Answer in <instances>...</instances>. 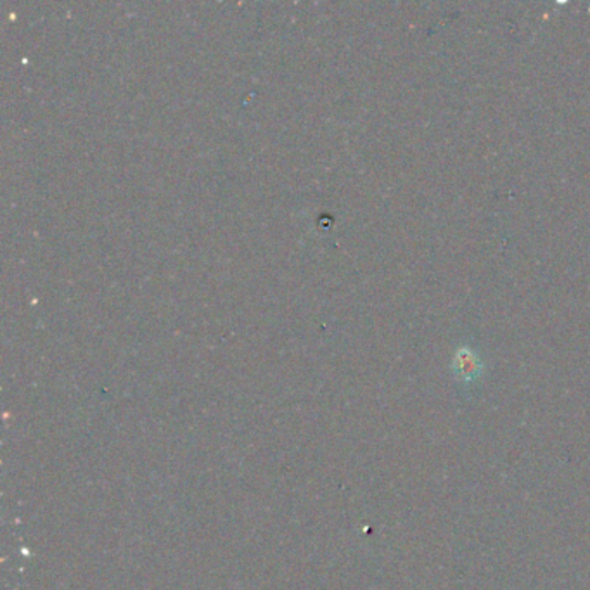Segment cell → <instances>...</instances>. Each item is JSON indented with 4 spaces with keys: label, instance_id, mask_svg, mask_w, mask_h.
<instances>
[{
    "label": "cell",
    "instance_id": "6da1fadb",
    "mask_svg": "<svg viewBox=\"0 0 590 590\" xmlns=\"http://www.w3.org/2000/svg\"><path fill=\"white\" fill-rule=\"evenodd\" d=\"M457 371L461 372L462 376H474L477 374V362L474 359H469L465 353V359H457Z\"/></svg>",
    "mask_w": 590,
    "mask_h": 590
}]
</instances>
